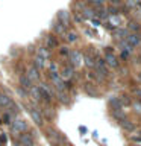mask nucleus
I'll return each mask as SVG.
<instances>
[{
    "label": "nucleus",
    "mask_w": 141,
    "mask_h": 146,
    "mask_svg": "<svg viewBox=\"0 0 141 146\" xmlns=\"http://www.w3.org/2000/svg\"><path fill=\"white\" fill-rule=\"evenodd\" d=\"M73 76V68L71 67H65L62 70V73H61V78L62 79H70V78Z\"/></svg>",
    "instance_id": "obj_14"
},
{
    "label": "nucleus",
    "mask_w": 141,
    "mask_h": 146,
    "mask_svg": "<svg viewBox=\"0 0 141 146\" xmlns=\"http://www.w3.org/2000/svg\"><path fill=\"white\" fill-rule=\"evenodd\" d=\"M59 53H61V56H68L70 50H68V47H61V50H59Z\"/></svg>",
    "instance_id": "obj_27"
},
{
    "label": "nucleus",
    "mask_w": 141,
    "mask_h": 146,
    "mask_svg": "<svg viewBox=\"0 0 141 146\" xmlns=\"http://www.w3.org/2000/svg\"><path fill=\"white\" fill-rule=\"evenodd\" d=\"M58 98H59V102H62L65 105L70 104V96L65 94V93H62V91H58Z\"/></svg>",
    "instance_id": "obj_15"
},
{
    "label": "nucleus",
    "mask_w": 141,
    "mask_h": 146,
    "mask_svg": "<svg viewBox=\"0 0 141 146\" xmlns=\"http://www.w3.org/2000/svg\"><path fill=\"white\" fill-rule=\"evenodd\" d=\"M112 116L117 119V120H123L125 119V113L121 111V108H117V110H114L112 111Z\"/></svg>",
    "instance_id": "obj_18"
},
{
    "label": "nucleus",
    "mask_w": 141,
    "mask_h": 146,
    "mask_svg": "<svg viewBox=\"0 0 141 146\" xmlns=\"http://www.w3.org/2000/svg\"><path fill=\"white\" fill-rule=\"evenodd\" d=\"M50 78H52V81H53V84L55 87L58 88V91H62L64 90V87H65V84H64V79L61 76H58L56 75V72H52L50 73Z\"/></svg>",
    "instance_id": "obj_3"
},
{
    "label": "nucleus",
    "mask_w": 141,
    "mask_h": 146,
    "mask_svg": "<svg viewBox=\"0 0 141 146\" xmlns=\"http://www.w3.org/2000/svg\"><path fill=\"white\" fill-rule=\"evenodd\" d=\"M43 66H44V58L41 56V55H38V56L35 58V67L36 68H41Z\"/></svg>",
    "instance_id": "obj_20"
},
{
    "label": "nucleus",
    "mask_w": 141,
    "mask_h": 146,
    "mask_svg": "<svg viewBox=\"0 0 141 146\" xmlns=\"http://www.w3.org/2000/svg\"><path fill=\"white\" fill-rule=\"evenodd\" d=\"M68 56H70V61L73 66H80V62H82V53L80 52H77V50H73V52L68 53Z\"/></svg>",
    "instance_id": "obj_5"
},
{
    "label": "nucleus",
    "mask_w": 141,
    "mask_h": 146,
    "mask_svg": "<svg viewBox=\"0 0 141 146\" xmlns=\"http://www.w3.org/2000/svg\"><path fill=\"white\" fill-rule=\"evenodd\" d=\"M18 141L24 146H34V139H32V135H29V134H20Z\"/></svg>",
    "instance_id": "obj_8"
},
{
    "label": "nucleus",
    "mask_w": 141,
    "mask_h": 146,
    "mask_svg": "<svg viewBox=\"0 0 141 146\" xmlns=\"http://www.w3.org/2000/svg\"><path fill=\"white\" fill-rule=\"evenodd\" d=\"M106 61H108V64H109L111 67H114V68H115V67H118V61H117V58L114 56V55L108 53V55H106Z\"/></svg>",
    "instance_id": "obj_12"
},
{
    "label": "nucleus",
    "mask_w": 141,
    "mask_h": 146,
    "mask_svg": "<svg viewBox=\"0 0 141 146\" xmlns=\"http://www.w3.org/2000/svg\"><path fill=\"white\" fill-rule=\"evenodd\" d=\"M85 91H86V93H90L91 96H96V94H97V91H96V90H94V88H93V87H91L90 84L85 87Z\"/></svg>",
    "instance_id": "obj_24"
},
{
    "label": "nucleus",
    "mask_w": 141,
    "mask_h": 146,
    "mask_svg": "<svg viewBox=\"0 0 141 146\" xmlns=\"http://www.w3.org/2000/svg\"><path fill=\"white\" fill-rule=\"evenodd\" d=\"M67 40L70 41V43L76 41L77 40V34H74V32H68V34H67Z\"/></svg>",
    "instance_id": "obj_22"
},
{
    "label": "nucleus",
    "mask_w": 141,
    "mask_h": 146,
    "mask_svg": "<svg viewBox=\"0 0 141 146\" xmlns=\"http://www.w3.org/2000/svg\"><path fill=\"white\" fill-rule=\"evenodd\" d=\"M91 21H93V25H94V26H99V25H100V21L94 20V18H91Z\"/></svg>",
    "instance_id": "obj_36"
},
{
    "label": "nucleus",
    "mask_w": 141,
    "mask_h": 146,
    "mask_svg": "<svg viewBox=\"0 0 141 146\" xmlns=\"http://www.w3.org/2000/svg\"><path fill=\"white\" fill-rule=\"evenodd\" d=\"M109 104L112 105V110H117V108H121L123 107L121 100L118 99V98H111V99H109Z\"/></svg>",
    "instance_id": "obj_16"
},
{
    "label": "nucleus",
    "mask_w": 141,
    "mask_h": 146,
    "mask_svg": "<svg viewBox=\"0 0 141 146\" xmlns=\"http://www.w3.org/2000/svg\"><path fill=\"white\" fill-rule=\"evenodd\" d=\"M32 82H35V81H38L40 79V73H38V68L36 67H29L27 68V75H26Z\"/></svg>",
    "instance_id": "obj_7"
},
{
    "label": "nucleus",
    "mask_w": 141,
    "mask_h": 146,
    "mask_svg": "<svg viewBox=\"0 0 141 146\" xmlns=\"http://www.w3.org/2000/svg\"><path fill=\"white\" fill-rule=\"evenodd\" d=\"M53 27H55V31H56L58 34H64V32H65V26H64V25H59V23H58V25H55Z\"/></svg>",
    "instance_id": "obj_21"
},
{
    "label": "nucleus",
    "mask_w": 141,
    "mask_h": 146,
    "mask_svg": "<svg viewBox=\"0 0 141 146\" xmlns=\"http://www.w3.org/2000/svg\"><path fill=\"white\" fill-rule=\"evenodd\" d=\"M135 94H136V98H141V90H135Z\"/></svg>",
    "instance_id": "obj_39"
},
{
    "label": "nucleus",
    "mask_w": 141,
    "mask_h": 146,
    "mask_svg": "<svg viewBox=\"0 0 141 146\" xmlns=\"http://www.w3.org/2000/svg\"><path fill=\"white\" fill-rule=\"evenodd\" d=\"M20 84H21L23 88H30V87H32V81L24 75V76H20Z\"/></svg>",
    "instance_id": "obj_11"
},
{
    "label": "nucleus",
    "mask_w": 141,
    "mask_h": 146,
    "mask_svg": "<svg viewBox=\"0 0 141 146\" xmlns=\"http://www.w3.org/2000/svg\"><path fill=\"white\" fill-rule=\"evenodd\" d=\"M29 113H30V116H32V119H34V122L36 123V125H43V114L40 113L38 108L30 107L29 108Z\"/></svg>",
    "instance_id": "obj_4"
},
{
    "label": "nucleus",
    "mask_w": 141,
    "mask_h": 146,
    "mask_svg": "<svg viewBox=\"0 0 141 146\" xmlns=\"http://www.w3.org/2000/svg\"><path fill=\"white\" fill-rule=\"evenodd\" d=\"M126 43L129 44V46H132V47H135L136 44H140V36L135 35V34H130V35L126 38Z\"/></svg>",
    "instance_id": "obj_9"
},
{
    "label": "nucleus",
    "mask_w": 141,
    "mask_h": 146,
    "mask_svg": "<svg viewBox=\"0 0 141 146\" xmlns=\"http://www.w3.org/2000/svg\"><path fill=\"white\" fill-rule=\"evenodd\" d=\"M0 140H2L3 143H5V141H6V135H2V137H0Z\"/></svg>",
    "instance_id": "obj_41"
},
{
    "label": "nucleus",
    "mask_w": 141,
    "mask_h": 146,
    "mask_svg": "<svg viewBox=\"0 0 141 146\" xmlns=\"http://www.w3.org/2000/svg\"><path fill=\"white\" fill-rule=\"evenodd\" d=\"M84 14H85L86 17H90V18H93V17H94V12L91 11V9H85V11H84Z\"/></svg>",
    "instance_id": "obj_28"
},
{
    "label": "nucleus",
    "mask_w": 141,
    "mask_h": 146,
    "mask_svg": "<svg viewBox=\"0 0 141 146\" xmlns=\"http://www.w3.org/2000/svg\"><path fill=\"white\" fill-rule=\"evenodd\" d=\"M26 129H27V125H26L24 120H21V119H18V120H15V122L12 123V132H14V135L20 134V132H24Z\"/></svg>",
    "instance_id": "obj_2"
},
{
    "label": "nucleus",
    "mask_w": 141,
    "mask_h": 146,
    "mask_svg": "<svg viewBox=\"0 0 141 146\" xmlns=\"http://www.w3.org/2000/svg\"><path fill=\"white\" fill-rule=\"evenodd\" d=\"M38 55H41L43 58H49V55H50V53H49L45 49H38Z\"/></svg>",
    "instance_id": "obj_26"
},
{
    "label": "nucleus",
    "mask_w": 141,
    "mask_h": 146,
    "mask_svg": "<svg viewBox=\"0 0 141 146\" xmlns=\"http://www.w3.org/2000/svg\"><path fill=\"white\" fill-rule=\"evenodd\" d=\"M109 11H111V14H112V15H115V14H117V9H115V8H111Z\"/></svg>",
    "instance_id": "obj_38"
},
{
    "label": "nucleus",
    "mask_w": 141,
    "mask_h": 146,
    "mask_svg": "<svg viewBox=\"0 0 141 146\" xmlns=\"http://www.w3.org/2000/svg\"><path fill=\"white\" fill-rule=\"evenodd\" d=\"M111 21H114L115 25H120V18H117V17H111Z\"/></svg>",
    "instance_id": "obj_34"
},
{
    "label": "nucleus",
    "mask_w": 141,
    "mask_h": 146,
    "mask_svg": "<svg viewBox=\"0 0 141 146\" xmlns=\"http://www.w3.org/2000/svg\"><path fill=\"white\" fill-rule=\"evenodd\" d=\"M120 100H121V104H123V105H126V104H129V102H130V100H129V98H127V96H125V98H121Z\"/></svg>",
    "instance_id": "obj_32"
},
{
    "label": "nucleus",
    "mask_w": 141,
    "mask_h": 146,
    "mask_svg": "<svg viewBox=\"0 0 141 146\" xmlns=\"http://www.w3.org/2000/svg\"><path fill=\"white\" fill-rule=\"evenodd\" d=\"M127 53H129V52H121V58H126Z\"/></svg>",
    "instance_id": "obj_40"
},
{
    "label": "nucleus",
    "mask_w": 141,
    "mask_h": 146,
    "mask_svg": "<svg viewBox=\"0 0 141 146\" xmlns=\"http://www.w3.org/2000/svg\"><path fill=\"white\" fill-rule=\"evenodd\" d=\"M58 18L64 23V26L68 25V12H67V11H61V12L58 14Z\"/></svg>",
    "instance_id": "obj_17"
},
{
    "label": "nucleus",
    "mask_w": 141,
    "mask_h": 146,
    "mask_svg": "<svg viewBox=\"0 0 141 146\" xmlns=\"http://www.w3.org/2000/svg\"><path fill=\"white\" fill-rule=\"evenodd\" d=\"M129 27H130V29H138V25H135V23H132V25H130Z\"/></svg>",
    "instance_id": "obj_37"
},
{
    "label": "nucleus",
    "mask_w": 141,
    "mask_h": 146,
    "mask_svg": "<svg viewBox=\"0 0 141 146\" xmlns=\"http://www.w3.org/2000/svg\"><path fill=\"white\" fill-rule=\"evenodd\" d=\"M85 64H86V66H90V67L94 66V59H93L91 55H86V56H85Z\"/></svg>",
    "instance_id": "obj_23"
},
{
    "label": "nucleus",
    "mask_w": 141,
    "mask_h": 146,
    "mask_svg": "<svg viewBox=\"0 0 141 146\" xmlns=\"http://www.w3.org/2000/svg\"><path fill=\"white\" fill-rule=\"evenodd\" d=\"M0 123H2V122H0Z\"/></svg>",
    "instance_id": "obj_43"
},
{
    "label": "nucleus",
    "mask_w": 141,
    "mask_h": 146,
    "mask_svg": "<svg viewBox=\"0 0 141 146\" xmlns=\"http://www.w3.org/2000/svg\"><path fill=\"white\" fill-rule=\"evenodd\" d=\"M56 70H58V66L55 62H52L50 64V72H56Z\"/></svg>",
    "instance_id": "obj_33"
},
{
    "label": "nucleus",
    "mask_w": 141,
    "mask_h": 146,
    "mask_svg": "<svg viewBox=\"0 0 141 146\" xmlns=\"http://www.w3.org/2000/svg\"><path fill=\"white\" fill-rule=\"evenodd\" d=\"M30 94H32V98H34L35 100H40V99H41V94H40L38 87H34V88H30Z\"/></svg>",
    "instance_id": "obj_19"
},
{
    "label": "nucleus",
    "mask_w": 141,
    "mask_h": 146,
    "mask_svg": "<svg viewBox=\"0 0 141 146\" xmlns=\"http://www.w3.org/2000/svg\"><path fill=\"white\" fill-rule=\"evenodd\" d=\"M49 139H50V141H53L55 145H61V141L64 140L62 137H61V134H59L58 131H55V129H50L49 131Z\"/></svg>",
    "instance_id": "obj_6"
},
{
    "label": "nucleus",
    "mask_w": 141,
    "mask_h": 146,
    "mask_svg": "<svg viewBox=\"0 0 141 146\" xmlns=\"http://www.w3.org/2000/svg\"><path fill=\"white\" fill-rule=\"evenodd\" d=\"M43 113L45 114V116H47V117H52V111H50V108H47V107H45V108H43Z\"/></svg>",
    "instance_id": "obj_29"
},
{
    "label": "nucleus",
    "mask_w": 141,
    "mask_h": 146,
    "mask_svg": "<svg viewBox=\"0 0 141 146\" xmlns=\"http://www.w3.org/2000/svg\"><path fill=\"white\" fill-rule=\"evenodd\" d=\"M138 81L141 82V73H140V75H138Z\"/></svg>",
    "instance_id": "obj_42"
},
{
    "label": "nucleus",
    "mask_w": 141,
    "mask_h": 146,
    "mask_svg": "<svg viewBox=\"0 0 141 146\" xmlns=\"http://www.w3.org/2000/svg\"><path fill=\"white\" fill-rule=\"evenodd\" d=\"M9 105H11V99H9L8 96H5V94L0 93V107L6 108V107H9Z\"/></svg>",
    "instance_id": "obj_13"
},
{
    "label": "nucleus",
    "mask_w": 141,
    "mask_h": 146,
    "mask_svg": "<svg viewBox=\"0 0 141 146\" xmlns=\"http://www.w3.org/2000/svg\"><path fill=\"white\" fill-rule=\"evenodd\" d=\"M58 44V41L53 38V36H50V38H47V46L49 47H55V46Z\"/></svg>",
    "instance_id": "obj_25"
},
{
    "label": "nucleus",
    "mask_w": 141,
    "mask_h": 146,
    "mask_svg": "<svg viewBox=\"0 0 141 146\" xmlns=\"http://www.w3.org/2000/svg\"><path fill=\"white\" fill-rule=\"evenodd\" d=\"M120 125H121L123 129H126V131H134V128H135V125L130 120H125V119L120 120Z\"/></svg>",
    "instance_id": "obj_10"
},
{
    "label": "nucleus",
    "mask_w": 141,
    "mask_h": 146,
    "mask_svg": "<svg viewBox=\"0 0 141 146\" xmlns=\"http://www.w3.org/2000/svg\"><path fill=\"white\" fill-rule=\"evenodd\" d=\"M38 90H40L41 98H44L45 100H47V102H50V100H52L53 91H52V88H50L47 84H41V85H38Z\"/></svg>",
    "instance_id": "obj_1"
},
{
    "label": "nucleus",
    "mask_w": 141,
    "mask_h": 146,
    "mask_svg": "<svg viewBox=\"0 0 141 146\" xmlns=\"http://www.w3.org/2000/svg\"><path fill=\"white\" fill-rule=\"evenodd\" d=\"M134 108H135L136 113H141V104H140V102H135V104H134Z\"/></svg>",
    "instance_id": "obj_30"
},
{
    "label": "nucleus",
    "mask_w": 141,
    "mask_h": 146,
    "mask_svg": "<svg viewBox=\"0 0 141 146\" xmlns=\"http://www.w3.org/2000/svg\"><path fill=\"white\" fill-rule=\"evenodd\" d=\"M74 20H77V21H82V15H80V14H74Z\"/></svg>",
    "instance_id": "obj_35"
},
{
    "label": "nucleus",
    "mask_w": 141,
    "mask_h": 146,
    "mask_svg": "<svg viewBox=\"0 0 141 146\" xmlns=\"http://www.w3.org/2000/svg\"><path fill=\"white\" fill-rule=\"evenodd\" d=\"M90 2L93 3V5H96V6H100V5H102L105 0H90Z\"/></svg>",
    "instance_id": "obj_31"
}]
</instances>
